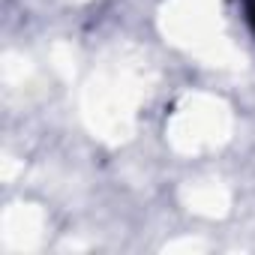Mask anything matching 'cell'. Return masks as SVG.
<instances>
[{
    "instance_id": "1",
    "label": "cell",
    "mask_w": 255,
    "mask_h": 255,
    "mask_svg": "<svg viewBox=\"0 0 255 255\" xmlns=\"http://www.w3.org/2000/svg\"><path fill=\"white\" fill-rule=\"evenodd\" d=\"M246 18H249V27L255 30V0H246Z\"/></svg>"
}]
</instances>
